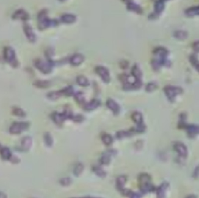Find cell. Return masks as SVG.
I'll return each mask as SVG.
<instances>
[{
  "label": "cell",
  "instance_id": "cell-43",
  "mask_svg": "<svg viewBox=\"0 0 199 198\" xmlns=\"http://www.w3.org/2000/svg\"><path fill=\"white\" fill-rule=\"evenodd\" d=\"M5 197H6V196L4 194L0 192V198H5Z\"/></svg>",
  "mask_w": 199,
  "mask_h": 198
},
{
  "label": "cell",
  "instance_id": "cell-40",
  "mask_svg": "<svg viewBox=\"0 0 199 198\" xmlns=\"http://www.w3.org/2000/svg\"><path fill=\"white\" fill-rule=\"evenodd\" d=\"M128 132L127 133V132H118V133H117V136L118 138H120H120H124L125 137L127 136V135H128Z\"/></svg>",
  "mask_w": 199,
  "mask_h": 198
},
{
  "label": "cell",
  "instance_id": "cell-17",
  "mask_svg": "<svg viewBox=\"0 0 199 198\" xmlns=\"http://www.w3.org/2000/svg\"><path fill=\"white\" fill-rule=\"evenodd\" d=\"M132 74L136 80H140L142 76V73L139 67L136 65L133 67Z\"/></svg>",
  "mask_w": 199,
  "mask_h": 198
},
{
  "label": "cell",
  "instance_id": "cell-37",
  "mask_svg": "<svg viewBox=\"0 0 199 198\" xmlns=\"http://www.w3.org/2000/svg\"><path fill=\"white\" fill-rule=\"evenodd\" d=\"M94 172L98 176L100 177H104L106 176V172L101 167H95L94 168Z\"/></svg>",
  "mask_w": 199,
  "mask_h": 198
},
{
  "label": "cell",
  "instance_id": "cell-23",
  "mask_svg": "<svg viewBox=\"0 0 199 198\" xmlns=\"http://www.w3.org/2000/svg\"><path fill=\"white\" fill-rule=\"evenodd\" d=\"M188 132L190 134L195 135L199 134V126L195 125H189L186 127Z\"/></svg>",
  "mask_w": 199,
  "mask_h": 198
},
{
  "label": "cell",
  "instance_id": "cell-7",
  "mask_svg": "<svg viewBox=\"0 0 199 198\" xmlns=\"http://www.w3.org/2000/svg\"><path fill=\"white\" fill-rule=\"evenodd\" d=\"M106 106L115 114L117 115L120 113V107L119 105L114 100L109 99L106 101Z\"/></svg>",
  "mask_w": 199,
  "mask_h": 198
},
{
  "label": "cell",
  "instance_id": "cell-30",
  "mask_svg": "<svg viewBox=\"0 0 199 198\" xmlns=\"http://www.w3.org/2000/svg\"><path fill=\"white\" fill-rule=\"evenodd\" d=\"M44 141L46 144L48 146H51L53 145V140L52 138L51 135H50V133L47 132L44 134Z\"/></svg>",
  "mask_w": 199,
  "mask_h": 198
},
{
  "label": "cell",
  "instance_id": "cell-35",
  "mask_svg": "<svg viewBox=\"0 0 199 198\" xmlns=\"http://www.w3.org/2000/svg\"><path fill=\"white\" fill-rule=\"evenodd\" d=\"M83 169H84V167L83 166V164H82L81 163H79L78 164L75 169H74V170H73V172H74V174L76 175V176H78L82 172L83 170Z\"/></svg>",
  "mask_w": 199,
  "mask_h": 198
},
{
  "label": "cell",
  "instance_id": "cell-42",
  "mask_svg": "<svg viewBox=\"0 0 199 198\" xmlns=\"http://www.w3.org/2000/svg\"><path fill=\"white\" fill-rule=\"evenodd\" d=\"M195 177H198L199 176V167H198L195 172Z\"/></svg>",
  "mask_w": 199,
  "mask_h": 198
},
{
  "label": "cell",
  "instance_id": "cell-25",
  "mask_svg": "<svg viewBox=\"0 0 199 198\" xmlns=\"http://www.w3.org/2000/svg\"><path fill=\"white\" fill-rule=\"evenodd\" d=\"M111 152H106L104 155L101 156L100 159V162L103 164L107 165L109 163L111 160Z\"/></svg>",
  "mask_w": 199,
  "mask_h": 198
},
{
  "label": "cell",
  "instance_id": "cell-21",
  "mask_svg": "<svg viewBox=\"0 0 199 198\" xmlns=\"http://www.w3.org/2000/svg\"><path fill=\"white\" fill-rule=\"evenodd\" d=\"M126 182V177L124 175L120 176L117 181V186L119 190H123V186Z\"/></svg>",
  "mask_w": 199,
  "mask_h": 198
},
{
  "label": "cell",
  "instance_id": "cell-32",
  "mask_svg": "<svg viewBox=\"0 0 199 198\" xmlns=\"http://www.w3.org/2000/svg\"><path fill=\"white\" fill-rule=\"evenodd\" d=\"M73 91H74V90H73V87H71V86H69V87H68L65 88H64L63 90L61 91V93L62 95H66V96H70L72 95H73Z\"/></svg>",
  "mask_w": 199,
  "mask_h": 198
},
{
  "label": "cell",
  "instance_id": "cell-24",
  "mask_svg": "<svg viewBox=\"0 0 199 198\" xmlns=\"http://www.w3.org/2000/svg\"><path fill=\"white\" fill-rule=\"evenodd\" d=\"M102 141L106 145L109 146L113 142V138L109 134H105L102 136Z\"/></svg>",
  "mask_w": 199,
  "mask_h": 198
},
{
  "label": "cell",
  "instance_id": "cell-14",
  "mask_svg": "<svg viewBox=\"0 0 199 198\" xmlns=\"http://www.w3.org/2000/svg\"><path fill=\"white\" fill-rule=\"evenodd\" d=\"M127 9L130 11H133L136 13H141L142 12V9L141 7L132 2H128L127 5Z\"/></svg>",
  "mask_w": 199,
  "mask_h": 198
},
{
  "label": "cell",
  "instance_id": "cell-10",
  "mask_svg": "<svg viewBox=\"0 0 199 198\" xmlns=\"http://www.w3.org/2000/svg\"><path fill=\"white\" fill-rule=\"evenodd\" d=\"M12 18L14 19L26 20L29 19V15L23 9H19L13 13Z\"/></svg>",
  "mask_w": 199,
  "mask_h": 198
},
{
  "label": "cell",
  "instance_id": "cell-12",
  "mask_svg": "<svg viewBox=\"0 0 199 198\" xmlns=\"http://www.w3.org/2000/svg\"><path fill=\"white\" fill-rule=\"evenodd\" d=\"M61 21L66 24H72L76 20V17L72 14H65L61 18Z\"/></svg>",
  "mask_w": 199,
  "mask_h": 198
},
{
  "label": "cell",
  "instance_id": "cell-20",
  "mask_svg": "<svg viewBox=\"0 0 199 198\" xmlns=\"http://www.w3.org/2000/svg\"><path fill=\"white\" fill-rule=\"evenodd\" d=\"M76 81L77 83L82 87H87L88 85H89L90 83L88 79L84 77V76H79L77 77L76 79Z\"/></svg>",
  "mask_w": 199,
  "mask_h": 198
},
{
  "label": "cell",
  "instance_id": "cell-8",
  "mask_svg": "<svg viewBox=\"0 0 199 198\" xmlns=\"http://www.w3.org/2000/svg\"><path fill=\"white\" fill-rule=\"evenodd\" d=\"M23 30L27 39L30 42H34L36 41V35L33 32L32 28L28 25H25L23 27Z\"/></svg>",
  "mask_w": 199,
  "mask_h": 198
},
{
  "label": "cell",
  "instance_id": "cell-1",
  "mask_svg": "<svg viewBox=\"0 0 199 198\" xmlns=\"http://www.w3.org/2000/svg\"><path fill=\"white\" fill-rule=\"evenodd\" d=\"M39 19V26L41 29H45L50 27L57 26L58 22L55 19H50L46 16L44 11L41 12L38 16Z\"/></svg>",
  "mask_w": 199,
  "mask_h": 198
},
{
  "label": "cell",
  "instance_id": "cell-9",
  "mask_svg": "<svg viewBox=\"0 0 199 198\" xmlns=\"http://www.w3.org/2000/svg\"><path fill=\"white\" fill-rule=\"evenodd\" d=\"M175 150L178 153L180 156L185 158L187 155V150L186 146L182 143H176L174 145Z\"/></svg>",
  "mask_w": 199,
  "mask_h": 198
},
{
  "label": "cell",
  "instance_id": "cell-4",
  "mask_svg": "<svg viewBox=\"0 0 199 198\" xmlns=\"http://www.w3.org/2000/svg\"><path fill=\"white\" fill-rule=\"evenodd\" d=\"M164 91L170 101L173 102L175 100L176 96L182 93V90L178 87L167 86L164 88Z\"/></svg>",
  "mask_w": 199,
  "mask_h": 198
},
{
  "label": "cell",
  "instance_id": "cell-36",
  "mask_svg": "<svg viewBox=\"0 0 199 198\" xmlns=\"http://www.w3.org/2000/svg\"><path fill=\"white\" fill-rule=\"evenodd\" d=\"M13 114L18 117H24L26 116L25 112L20 108H15L13 110Z\"/></svg>",
  "mask_w": 199,
  "mask_h": 198
},
{
  "label": "cell",
  "instance_id": "cell-44",
  "mask_svg": "<svg viewBox=\"0 0 199 198\" xmlns=\"http://www.w3.org/2000/svg\"><path fill=\"white\" fill-rule=\"evenodd\" d=\"M162 1H165V0H162Z\"/></svg>",
  "mask_w": 199,
  "mask_h": 198
},
{
  "label": "cell",
  "instance_id": "cell-16",
  "mask_svg": "<svg viewBox=\"0 0 199 198\" xmlns=\"http://www.w3.org/2000/svg\"><path fill=\"white\" fill-rule=\"evenodd\" d=\"M0 153L2 158L5 160H9L12 158V154L10 150L7 148H3L0 150Z\"/></svg>",
  "mask_w": 199,
  "mask_h": 198
},
{
  "label": "cell",
  "instance_id": "cell-27",
  "mask_svg": "<svg viewBox=\"0 0 199 198\" xmlns=\"http://www.w3.org/2000/svg\"><path fill=\"white\" fill-rule=\"evenodd\" d=\"M174 36L179 40H184L187 38V33L185 31L182 30H179L175 33Z\"/></svg>",
  "mask_w": 199,
  "mask_h": 198
},
{
  "label": "cell",
  "instance_id": "cell-33",
  "mask_svg": "<svg viewBox=\"0 0 199 198\" xmlns=\"http://www.w3.org/2000/svg\"><path fill=\"white\" fill-rule=\"evenodd\" d=\"M190 62L192 64L196 69V70L199 72V61L196 55H192L190 57Z\"/></svg>",
  "mask_w": 199,
  "mask_h": 198
},
{
  "label": "cell",
  "instance_id": "cell-34",
  "mask_svg": "<svg viewBox=\"0 0 199 198\" xmlns=\"http://www.w3.org/2000/svg\"><path fill=\"white\" fill-rule=\"evenodd\" d=\"M75 99L76 101L79 103V104H83L84 102V100H85V98L84 96L83 95V94L81 92H79L75 94Z\"/></svg>",
  "mask_w": 199,
  "mask_h": 198
},
{
  "label": "cell",
  "instance_id": "cell-11",
  "mask_svg": "<svg viewBox=\"0 0 199 198\" xmlns=\"http://www.w3.org/2000/svg\"><path fill=\"white\" fill-rule=\"evenodd\" d=\"M84 58L82 55L76 53L72 56L70 60V62L73 66H79L84 61Z\"/></svg>",
  "mask_w": 199,
  "mask_h": 198
},
{
  "label": "cell",
  "instance_id": "cell-3",
  "mask_svg": "<svg viewBox=\"0 0 199 198\" xmlns=\"http://www.w3.org/2000/svg\"><path fill=\"white\" fill-rule=\"evenodd\" d=\"M29 124L27 122H15L10 128V132L12 134H18L28 129Z\"/></svg>",
  "mask_w": 199,
  "mask_h": 198
},
{
  "label": "cell",
  "instance_id": "cell-38",
  "mask_svg": "<svg viewBox=\"0 0 199 198\" xmlns=\"http://www.w3.org/2000/svg\"><path fill=\"white\" fill-rule=\"evenodd\" d=\"M157 88V85L154 83H150L148 84V85L146 87V90L148 92H151L153 91L154 90H156Z\"/></svg>",
  "mask_w": 199,
  "mask_h": 198
},
{
  "label": "cell",
  "instance_id": "cell-6",
  "mask_svg": "<svg viewBox=\"0 0 199 198\" xmlns=\"http://www.w3.org/2000/svg\"><path fill=\"white\" fill-rule=\"evenodd\" d=\"M95 72L104 83H108L110 81L109 72L106 67L101 66H97L95 68Z\"/></svg>",
  "mask_w": 199,
  "mask_h": 198
},
{
  "label": "cell",
  "instance_id": "cell-39",
  "mask_svg": "<svg viewBox=\"0 0 199 198\" xmlns=\"http://www.w3.org/2000/svg\"><path fill=\"white\" fill-rule=\"evenodd\" d=\"M60 183L62 185L67 186V185H69L71 183V180L69 178H64L61 180Z\"/></svg>",
  "mask_w": 199,
  "mask_h": 198
},
{
  "label": "cell",
  "instance_id": "cell-31",
  "mask_svg": "<svg viewBox=\"0 0 199 198\" xmlns=\"http://www.w3.org/2000/svg\"><path fill=\"white\" fill-rule=\"evenodd\" d=\"M62 95L61 91H55V92H51L48 94L47 97L51 100H55L58 99L59 96Z\"/></svg>",
  "mask_w": 199,
  "mask_h": 198
},
{
  "label": "cell",
  "instance_id": "cell-22",
  "mask_svg": "<svg viewBox=\"0 0 199 198\" xmlns=\"http://www.w3.org/2000/svg\"><path fill=\"white\" fill-rule=\"evenodd\" d=\"M168 186V185L167 183H164L159 186V189H157V196L159 197V198L164 197Z\"/></svg>",
  "mask_w": 199,
  "mask_h": 198
},
{
  "label": "cell",
  "instance_id": "cell-26",
  "mask_svg": "<svg viewBox=\"0 0 199 198\" xmlns=\"http://www.w3.org/2000/svg\"><path fill=\"white\" fill-rule=\"evenodd\" d=\"M186 14L188 16H192L195 15H199V6L193 7L188 9L186 11Z\"/></svg>",
  "mask_w": 199,
  "mask_h": 198
},
{
  "label": "cell",
  "instance_id": "cell-29",
  "mask_svg": "<svg viewBox=\"0 0 199 198\" xmlns=\"http://www.w3.org/2000/svg\"><path fill=\"white\" fill-rule=\"evenodd\" d=\"M164 8V1L162 0L158 1L155 5V11L157 13H161Z\"/></svg>",
  "mask_w": 199,
  "mask_h": 198
},
{
  "label": "cell",
  "instance_id": "cell-2",
  "mask_svg": "<svg viewBox=\"0 0 199 198\" xmlns=\"http://www.w3.org/2000/svg\"><path fill=\"white\" fill-rule=\"evenodd\" d=\"M4 58L6 62L13 67L18 66V61L16 58V55L11 47H5L4 50Z\"/></svg>",
  "mask_w": 199,
  "mask_h": 198
},
{
  "label": "cell",
  "instance_id": "cell-28",
  "mask_svg": "<svg viewBox=\"0 0 199 198\" xmlns=\"http://www.w3.org/2000/svg\"><path fill=\"white\" fill-rule=\"evenodd\" d=\"M35 85L38 88H44L48 87L50 85V83L48 81L39 80L35 83Z\"/></svg>",
  "mask_w": 199,
  "mask_h": 198
},
{
  "label": "cell",
  "instance_id": "cell-19",
  "mask_svg": "<svg viewBox=\"0 0 199 198\" xmlns=\"http://www.w3.org/2000/svg\"><path fill=\"white\" fill-rule=\"evenodd\" d=\"M151 180V177L149 175L147 174H142L139 177V181L140 183V185L146 184L149 183Z\"/></svg>",
  "mask_w": 199,
  "mask_h": 198
},
{
  "label": "cell",
  "instance_id": "cell-18",
  "mask_svg": "<svg viewBox=\"0 0 199 198\" xmlns=\"http://www.w3.org/2000/svg\"><path fill=\"white\" fill-rule=\"evenodd\" d=\"M132 119L133 120V121L136 123L137 124H143L142 115L138 112H135L133 113L132 115Z\"/></svg>",
  "mask_w": 199,
  "mask_h": 198
},
{
  "label": "cell",
  "instance_id": "cell-13",
  "mask_svg": "<svg viewBox=\"0 0 199 198\" xmlns=\"http://www.w3.org/2000/svg\"><path fill=\"white\" fill-rule=\"evenodd\" d=\"M100 105V102L98 99H93L91 102L84 106V109L87 111L93 110Z\"/></svg>",
  "mask_w": 199,
  "mask_h": 198
},
{
  "label": "cell",
  "instance_id": "cell-5",
  "mask_svg": "<svg viewBox=\"0 0 199 198\" xmlns=\"http://www.w3.org/2000/svg\"><path fill=\"white\" fill-rule=\"evenodd\" d=\"M35 65L41 72L44 74L50 73L52 71V65L51 63L46 62L41 60H37L35 63Z\"/></svg>",
  "mask_w": 199,
  "mask_h": 198
},
{
  "label": "cell",
  "instance_id": "cell-15",
  "mask_svg": "<svg viewBox=\"0 0 199 198\" xmlns=\"http://www.w3.org/2000/svg\"><path fill=\"white\" fill-rule=\"evenodd\" d=\"M32 145V140L29 137H26L22 140L21 146L24 151H28Z\"/></svg>",
  "mask_w": 199,
  "mask_h": 198
},
{
  "label": "cell",
  "instance_id": "cell-41",
  "mask_svg": "<svg viewBox=\"0 0 199 198\" xmlns=\"http://www.w3.org/2000/svg\"><path fill=\"white\" fill-rule=\"evenodd\" d=\"M193 50L195 51L196 52H198L199 53V41H196L194 44H193Z\"/></svg>",
  "mask_w": 199,
  "mask_h": 198
}]
</instances>
